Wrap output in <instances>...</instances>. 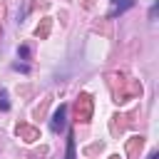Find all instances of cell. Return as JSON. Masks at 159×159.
I'll use <instances>...</instances> for the list:
<instances>
[{
  "instance_id": "obj_1",
  "label": "cell",
  "mask_w": 159,
  "mask_h": 159,
  "mask_svg": "<svg viewBox=\"0 0 159 159\" xmlns=\"http://www.w3.org/2000/svg\"><path fill=\"white\" fill-rule=\"evenodd\" d=\"M65 114H67V107L62 104L55 114H52V122H50V127H52V132H60L62 127H65Z\"/></svg>"
},
{
  "instance_id": "obj_2",
  "label": "cell",
  "mask_w": 159,
  "mask_h": 159,
  "mask_svg": "<svg viewBox=\"0 0 159 159\" xmlns=\"http://www.w3.org/2000/svg\"><path fill=\"white\" fill-rule=\"evenodd\" d=\"M132 5H134V0H112V10H109V17H114V15L124 12V10H129Z\"/></svg>"
},
{
  "instance_id": "obj_3",
  "label": "cell",
  "mask_w": 159,
  "mask_h": 159,
  "mask_svg": "<svg viewBox=\"0 0 159 159\" xmlns=\"http://www.w3.org/2000/svg\"><path fill=\"white\" fill-rule=\"evenodd\" d=\"M65 159H75V139H72V134L67 139V154H65Z\"/></svg>"
},
{
  "instance_id": "obj_4",
  "label": "cell",
  "mask_w": 159,
  "mask_h": 159,
  "mask_svg": "<svg viewBox=\"0 0 159 159\" xmlns=\"http://www.w3.org/2000/svg\"><path fill=\"white\" fill-rule=\"evenodd\" d=\"M0 109H10V104H7V92H5V89L0 92Z\"/></svg>"
},
{
  "instance_id": "obj_5",
  "label": "cell",
  "mask_w": 159,
  "mask_h": 159,
  "mask_svg": "<svg viewBox=\"0 0 159 159\" xmlns=\"http://www.w3.org/2000/svg\"><path fill=\"white\" fill-rule=\"evenodd\" d=\"M17 52H20V57H27V55H30V50H27V47H20Z\"/></svg>"
},
{
  "instance_id": "obj_6",
  "label": "cell",
  "mask_w": 159,
  "mask_h": 159,
  "mask_svg": "<svg viewBox=\"0 0 159 159\" xmlns=\"http://www.w3.org/2000/svg\"><path fill=\"white\" fill-rule=\"evenodd\" d=\"M149 159H157V152H152V154H149Z\"/></svg>"
}]
</instances>
